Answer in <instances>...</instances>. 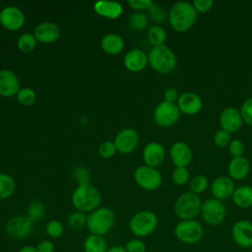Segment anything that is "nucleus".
I'll use <instances>...</instances> for the list:
<instances>
[{"label": "nucleus", "mask_w": 252, "mask_h": 252, "mask_svg": "<svg viewBox=\"0 0 252 252\" xmlns=\"http://www.w3.org/2000/svg\"><path fill=\"white\" fill-rule=\"evenodd\" d=\"M232 239L241 248L252 247V222L247 220H240L231 227Z\"/></svg>", "instance_id": "obj_12"}, {"label": "nucleus", "mask_w": 252, "mask_h": 252, "mask_svg": "<svg viewBox=\"0 0 252 252\" xmlns=\"http://www.w3.org/2000/svg\"><path fill=\"white\" fill-rule=\"evenodd\" d=\"M60 35L59 27L50 22L41 23L36 26L34 30V36L37 40L45 43L55 41Z\"/></svg>", "instance_id": "obj_22"}, {"label": "nucleus", "mask_w": 252, "mask_h": 252, "mask_svg": "<svg viewBox=\"0 0 252 252\" xmlns=\"http://www.w3.org/2000/svg\"><path fill=\"white\" fill-rule=\"evenodd\" d=\"M189 186H190V191L198 195L206 191V189L209 186V180L205 175L198 174L190 180Z\"/></svg>", "instance_id": "obj_30"}, {"label": "nucleus", "mask_w": 252, "mask_h": 252, "mask_svg": "<svg viewBox=\"0 0 252 252\" xmlns=\"http://www.w3.org/2000/svg\"><path fill=\"white\" fill-rule=\"evenodd\" d=\"M101 47L105 52L109 54H118L124 47V41L118 34L109 33L102 37Z\"/></svg>", "instance_id": "obj_26"}, {"label": "nucleus", "mask_w": 252, "mask_h": 252, "mask_svg": "<svg viewBox=\"0 0 252 252\" xmlns=\"http://www.w3.org/2000/svg\"><path fill=\"white\" fill-rule=\"evenodd\" d=\"M36 44V38L33 34L25 33L21 35L18 39V47L24 52L32 51Z\"/></svg>", "instance_id": "obj_33"}, {"label": "nucleus", "mask_w": 252, "mask_h": 252, "mask_svg": "<svg viewBox=\"0 0 252 252\" xmlns=\"http://www.w3.org/2000/svg\"><path fill=\"white\" fill-rule=\"evenodd\" d=\"M20 91L19 81L16 75L10 70L0 71V94L3 96H13Z\"/></svg>", "instance_id": "obj_20"}, {"label": "nucleus", "mask_w": 252, "mask_h": 252, "mask_svg": "<svg viewBox=\"0 0 252 252\" xmlns=\"http://www.w3.org/2000/svg\"><path fill=\"white\" fill-rule=\"evenodd\" d=\"M128 4L135 10H148L153 2L151 0H129Z\"/></svg>", "instance_id": "obj_46"}, {"label": "nucleus", "mask_w": 252, "mask_h": 252, "mask_svg": "<svg viewBox=\"0 0 252 252\" xmlns=\"http://www.w3.org/2000/svg\"><path fill=\"white\" fill-rule=\"evenodd\" d=\"M115 222V214L109 208L93 211L87 218V226L92 234L103 236L108 233Z\"/></svg>", "instance_id": "obj_4"}, {"label": "nucleus", "mask_w": 252, "mask_h": 252, "mask_svg": "<svg viewBox=\"0 0 252 252\" xmlns=\"http://www.w3.org/2000/svg\"><path fill=\"white\" fill-rule=\"evenodd\" d=\"M231 199L235 206L241 209L252 207V187L249 185H241L235 188Z\"/></svg>", "instance_id": "obj_25"}, {"label": "nucleus", "mask_w": 252, "mask_h": 252, "mask_svg": "<svg viewBox=\"0 0 252 252\" xmlns=\"http://www.w3.org/2000/svg\"><path fill=\"white\" fill-rule=\"evenodd\" d=\"M15 190L14 179L5 173H0V199L10 197Z\"/></svg>", "instance_id": "obj_29"}, {"label": "nucleus", "mask_w": 252, "mask_h": 252, "mask_svg": "<svg viewBox=\"0 0 252 252\" xmlns=\"http://www.w3.org/2000/svg\"><path fill=\"white\" fill-rule=\"evenodd\" d=\"M235 190L233 180L229 176L221 175L217 177L211 185V193L215 199L220 201L231 198Z\"/></svg>", "instance_id": "obj_16"}, {"label": "nucleus", "mask_w": 252, "mask_h": 252, "mask_svg": "<svg viewBox=\"0 0 252 252\" xmlns=\"http://www.w3.org/2000/svg\"><path fill=\"white\" fill-rule=\"evenodd\" d=\"M124 247L127 252H146L147 250V246L145 242L140 239L129 240Z\"/></svg>", "instance_id": "obj_42"}, {"label": "nucleus", "mask_w": 252, "mask_h": 252, "mask_svg": "<svg viewBox=\"0 0 252 252\" xmlns=\"http://www.w3.org/2000/svg\"><path fill=\"white\" fill-rule=\"evenodd\" d=\"M228 152L232 158L242 157L245 152L244 143L239 139L231 140V142L228 145Z\"/></svg>", "instance_id": "obj_40"}, {"label": "nucleus", "mask_w": 252, "mask_h": 252, "mask_svg": "<svg viewBox=\"0 0 252 252\" xmlns=\"http://www.w3.org/2000/svg\"><path fill=\"white\" fill-rule=\"evenodd\" d=\"M165 151L161 144L151 142L147 144L143 151V158L148 166L157 167L160 165L164 159Z\"/></svg>", "instance_id": "obj_19"}, {"label": "nucleus", "mask_w": 252, "mask_h": 252, "mask_svg": "<svg viewBox=\"0 0 252 252\" xmlns=\"http://www.w3.org/2000/svg\"><path fill=\"white\" fill-rule=\"evenodd\" d=\"M169 156L171 161L175 166L187 167L193 158V153L191 148L185 142H175L169 150Z\"/></svg>", "instance_id": "obj_15"}, {"label": "nucleus", "mask_w": 252, "mask_h": 252, "mask_svg": "<svg viewBox=\"0 0 252 252\" xmlns=\"http://www.w3.org/2000/svg\"><path fill=\"white\" fill-rule=\"evenodd\" d=\"M200 215L207 224L215 226L220 224L224 220L226 209L222 201L210 198L202 202Z\"/></svg>", "instance_id": "obj_8"}, {"label": "nucleus", "mask_w": 252, "mask_h": 252, "mask_svg": "<svg viewBox=\"0 0 252 252\" xmlns=\"http://www.w3.org/2000/svg\"><path fill=\"white\" fill-rule=\"evenodd\" d=\"M72 203L79 212H93L100 203V194L94 185L84 182L73 192Z\"/></svg>", "instance_id": "obj_2"}, {"label": "nucleus", "mask_w": 252, "mask_h": 252, "mask_svg": "<svg viewBox=\"0 0 252 252\" xmlns=\"http://www.w3.org/2000/svg\"><path fill=\"white\" fill-rule=\"evenodd\" d=\"M174 235L182 243L195 244L204 235V228L196 220H181L174 226Z\"/></svg>", "instance_id": "obj_7"}, {"label": "nucleus", "mask_w": 252, "mask_h": 252, "mask_svg": "<svg viewBox=\"0 0 252 252\" xmlns=\"http://www.w3.org/2000/svg\"><path fill=\"white\" fill-rule=\"evenodd\" d=\"M45 231L51 238H58L64 232V226L61 221L57 220H51L47 222L45 226Z\"/></svg>", "instance_id": "obj_35"}, {"label": "nucleus", "mask_w": 252, "mask_h": 252, "mask_svg": "<svg viewBox=\"0 0 252 252\" xmlns=\"http://www.w3.org/2000/svg\"><path fill=\"white\" fill-rule=\"evenodd\" d=\"M214 142H215L216 146H218L220 148L228 147L229 143L231 142V135L228 132H226L222 129H220L214 135Z\"/></svg>", "instance_id": "obj_39"}, {"label": "nucleus", "mask_w": 252, "mask_h": 252, "mask_svg": "<svg viewBox=\"0 0 252 252\" xmlns=\"http://www.w3.org/2000/svg\"><path fill=\"white\" fill-rule=\"evenodd\" d=\"M176 104L180 113L185 115H195L202 109L203 100L196 93L185 92L179 95Z\"/></svg>", "instance_id": "obj_14"}, {"label": "nucleus", "mask_w": 252, "mask_h": 252, "mask_svg": "<svg viewBox=\"0 0 252 252\" xmlns=\"http://www.w3.org/2000/svg\"><path fill=\"white\" fill-rule=\"evenodd\" d=\"M139 142V136L133 129H124L120 131L114 141L117 151L120 153H131L137 147Z\"/></svg>", "instance_id": "obj_18"}, {"label": "nucleus", "mask_w": 252, "mask_h": 252, "mask_svg": "<svg viewBox=\"0 0 252 252\" xmlns=\"http://www.w3.org/2000/svg\"><path fill=\"white\" fill-rule=\"evenodd\" d=\"M148 25V18L146 14L142 12L134 13L129 19V26L134 31H142Z\"/></svg>", "instance_id": "obj_32"}, {"label": "nucleus", "mask_w": 252, "mask_h": 252, "mask_svg": "<svg viewBox=\"0 0 252 252\" xmlns=\"http://www.w3.org/2000/svg\"><path fill=\"white\" fill-rule=\"evenodd\" d=\"M172 181L177 185H185L190 178V172L187 167L175 166L171 173Z\"/></svg>", "instance_id": "obj_31"}, {"label": "nucleus", "mask_w": 252, "mask_h": 252, "mask_svg": "<svg viewBox=\"0 0 252 252\" xmlns=\"http://www.w3.org/2000/svg\"><path fill=\"white\" fill-rule=\"evenodd\" d=\"M17 99L23 105H32L35 100V93L28 88L21 89L17 94Z\"/></svg>", "instance_id": "obj_37"}, {"label": "nucleus", "mask_w": 252, "mask_h": 252, "mask_svg": "<svg viewBox=\"0 0 252 252\" xmlns=\"http://www.w3.org/2000/svg\"><path fill=\"white\" fill-rule=\"evenodd\" d=\"M198 13L192 3L176 2L169 10L168 21L170 27L177 32L189 31L196 23Z\"/></svg>", "instance_id": "obj_1"}, {"label": "nucleus", "mask_w": 252, "mask_h": 252, "mask_svg": "<svg viewBox=\"0 0 252 252\" xmlns=\"http://www.w3.org/2000/svg\"><path fill=\"white\" fill-rule=\"evenodd\" d=\"M83 247L85 252H106L108 249L107 243L102 236L92 233L85 238Z\"/></svg>", "instance_id": "obj_27"}, {"label": "nucleus", "mask_w": 252, "mask_h": 252, "mask_svg": "<svg viewBox=\"0 0 252 252\" xmlns=\"http://www.w3.org/2000/svg\"><path fill=\"white\" fill-rule=\"evenodd\" d=\"M219 121L220 129L228 132L229 134L237 132L243 123L239 109L233 106L223 108L220 114Z\"/></svg>", "instance_id": "obj_13"}, {"label": "nucleus", "mask_w": 252, "mask_h": 252, "mask_svg": "<svg viewBox=\"0 0 252 252\" xmlns=\"http://www.w3.org/2000/svg\"><path fill=\"white\" fill-rule=\"evenodd\" d=\"M227 171L232 180L244 179L250 171V162L244 156L232 158L228 163Z\"/></svg>", "instance_id": "obj_21"}, {"label": "nucleus", "mask_w": 252, "mask_h": 252, "mask_svg": "<svg viewBox=\"0 0 252 252\" xmlns=\"http://www.w3.org/2000/svg\"><path fill=\"white\" fill-rule=\"evenodd\" d=\"M158 223V217L151 211H141L134 215L129 221L131 232L138 237H146L152 234Z\"/></svg>", "instance_id": "obj_6"}, {"label": "nucleus", "mask_w": 252, "mask_h": 252, "mask_svg": "<svg viewBox=\"0 0 252 252\" xmlns=\"http://www.w3.org/2000/svg\"><path fill=\"white\" fill-rule=\"evenodd\" d=\"M87 216L83 212L72 213L68 218V224L73 229H80L87 225Z\"/></svg>", "instance_id": "obj_34"}, {"label": "nucleus", "mask_w": 252, "mask_h": 252, "mask_svg": "<svg viewBox=\"0 0 252 252\" xmlns=\"http://www.w3.org/2000/svg\"><path fill=\"white\" fill-rule=\"evenodd\" d=\"M180 116V111L176 103L161 101L154 111L156 123L161 127H170L174 125Z\"/></svg>", "instance_id": "obj_10"}, {"label": "nucleus", "mask_w": 252, "mask_h": 252, "mask_svg": "<svg viewBox=\"0 0 252 252\" xmlns=\"http://www.w3.org/2000/svg\"><path fill=\"white\" fill-rule=\"evenodd\" d=\"M134 178L137 184L148 191L158 189L161 184V174L156 167L143 165L135 170Z\"/></svg>", "instance_id": "obj_9"}, {"label": "nucleus", "mask_w": 252, "mask_h": 252, "mask_svg": "<svg viewBox=\"0 0 252 252\" xmlns=\"http://www.w3.org/2000/svg\"><path fill=\"white\" fill-rule=\"evenodd\" d=\"M148 11H149V14H150L152 20H154L157 23H162L167 18V15H166V12L164 11V9L158 4L153 3L150 6V8L148 9Z\"/></svg>", "instance_id": "obj_38"}, {"label": "nucleus", "mask_w": 252, "mask_h": 252, "mask_svg": "<svg viewBox=\"0 0 252 252\" xmlns=\"http://www.w3.org/2000/svg\"><path fill=\"white\" fill-rule=\"evenodd\" d=\"M37 252H54V244L50 240H42L35 246Z\"/></svg>", "instance_id": "obj_47"}, {"label": "nucleus", "mask_w": 252, "mask_h": 252, "mask_svg": "<svg viewBox=\"0 0 252 252\" xmlns=\"http://www.w3.org/2000/svg\"><path fill=\"white\" fill-rule=\"evenodd\" d=\"M18 252H37L35 246L32 245H25L23 247H21Z\"/></svg>", "instance_id": "obj_49"}, {"label": "nucleus", "mask_w": 252, "mask_h": 252, "mask_svg": "<svg viewBox=\"0 0 252 252\" xmlns=\"http://www.w3.org/2000/svg\"><path fill=\"white\" fill-rule=\"evenodd\" d=\"M179 94L177 92L176 89L174 88H168L164 91L163 93V98H164V101H167V102H171V103H176L177 100H178V97H179Z\"/></svg>", "instance_id": "obj_45"}, {"label": "nucleus", "mask_w": 252, "mask_h": 252, "mask_svg": "<svg viewBox=\"0 0 252 252\" xmlns=\"http://www.w3.org/2000/svg\"><path fill=\"white\" fill-rule=\"evenodd\" d=\"M239 111L243 122L252 126V97H248L242 102Z\"/></svg>", "instance_id": "obj_36"}, {"label": "nucleus", "mask_w": 252, "mask_h": 252, "mask_svg": "<svg viewBox=\"0 0 252 252\" xmlns=\"http://www.w3.org/2000/svg\"><path fill=\"white\" fill-rule=\"evenodd\" d=\"M148 40L153 46L163 45L166 39V32L160 26H153L148 31Z\"/></svg>", "instance_id": "obj_28"}, {"label": "nucleus", "mask_w": 252, "mask_h": 252, "mask_svg": "<svg viewBox=\"0 0 252 252\" xmlns=\"http://www.w3.org/2000/svg\"><path fill=\"white\" fill-rule=\"evenodd\" d=\"M94 11L102 17L108 19H117L121 15L123 8L118 2L98 1L94 4Z\"/></svg>", "instance_id": "obj_24"}, {"label": "nucleus", "mask_w": 252, "mask_h": 252, "mask_svg": "<svg viewBox=\"0 0 252 252\" xmlns=\"http://www.w3.org/2000/svg\"><path fill=\"white\" fill-rule=\"evenodd\" d=\"M25 17L23 12L14 6H8L4 8L0 13L1 25L10 31H16L23 27Z\"/></svg>", "instance_id": "obj_17"}, {"label": "nucleus", "mask_w": 252, "mask_h": 252, "mask_svg": "<svg viewBox=\"0 0 252 252\" xmlns=\"http://www.w3.org/2000/svg\"><path fill=\"white\" fill-rule=\"evenodd\" d=\"M148 62L151 67L160 74L172 72L177 64L176 56L166 45L154 46L148 54Z\"/></svg>", "instance_id": "obj_3"}, {"label": "nucleus", "mask_w": 252, "mask_h": 252, "mask_svg": "<svg viewBox=\"0 0 252 252\" xmlns=\"http://www.w3.org/2000/svg\"><path fill=\"white\" fill-rule=\"evenodd\" d=\"M28 213L33 220H39L44 215V206L40 202H32L28 208Z\"/></svg>", "instance_id": "obj_41"}, {"label": "nucleus", "mask_w": 252, "mask_h": 252, "mask_svg": "<svg viewBox=\"0 0 252 252\" xmlns=\"http://www.w3.org/2000/svg\"><path fill=\"white\" fill-rule=\"evenodd\" d=\"M202 201L199 195L188 191L181 194L174 205V212L180 220H195L200 215Z\"/></svg>", "instance_id": "obj_5"}, {"label": "nucleus", "mask_w": 252, "mask_h": 252, "mask_svg": "<svg viewBox=\"0 0 252 252\" xmlns=\"http://www.w3.org/2000/svg\"><path fill=\"white\" fill-rule=\"evenodd\" d=\"M106 252H127L125 247L122 245H113L111 247H108Z\"/></svg>", "instance_id": "obj_48"}, {"label": "nucleus", "mask_w": 252, "mask_h": 252, "mask_svg": "<svg viewBox=\"0 0 252 252\" xmlns=\"http://www.w3.org/2000/svg\"><path fill=\"white\" fill-rule=\"evenodd\" d=\"M116 151H117V149L115 147V144L112 142H104L98 148L99 155L105 158H111L115 154Z\"/></svg>", "instance_id": "obj_43"}, {"label": "nucleus", "mask_w": 252, "mask_h": 252, "mask_svg": "<svg viewBox=\"0 0 252 252\" xmlns=\"http://www.w3.org/2000/svg\"><path fill=\"white\" fill-rule=\"evenodd\" d=\"M192 4L198 14L199 13H207L214 6L213 0H195L192 2Z\"/></svg>", "instance_id": "obj_44"}, {"label": "nucleus", "mask_w": 252, "mask_h": 252, "mask_svg": "<svg viewBox=\"0 0 252 252\" xmlns=\"http://www.w3.org/2000/svg\"><path fill=\"white\" fill-rule=\"evenodd\" d=\"M148 63V55L140 49H133L129 51L124 58L125 67L132 72L142 71Z\"/></svg>", "instance_id": "obj_23"}, {"label": "nucleus", "mask_w": 252, "mask_h": 252, "mask_svg": "<svg viewBox=\"0 0 252 252\" xmlns=\"http://www.w3.org/2000/svg\"><path fill=\"white\" fill-rule=\"evenodd\" d=\"M33 220L29 216H16L6 223V232L13 238L20 239L29 236L33 227Z\"/></svg>", "instance_id": "obj_11"}]
</instances>
